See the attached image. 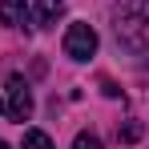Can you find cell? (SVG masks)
<instances>
[{
  "label": "cell",
  "mask_w": 149,
  "mask_h": 149,
  "mask_svg": "<svg viewBox=\"0 0 149 149\" xmlns=\"http://www.w3.org/2000/svg\"><path fill=\"white\" fill-rule=\"evenodd\" d=\"M113 16H117V28H145L149 24V0H121Z\"/></svg>",
  "instance_id": "cell-3"
},
{
  "label": "cell",
  "mask_w": 149,
  "mask_h": 149,
  "mask_svg": "<svg viewBox=\"0 0 149 149\" xmlns=\"http://www.w3.org/2000/svg\"><path fill=\"white\" fill-rule=\"evenodd\" d=\"M0 149H8V145H4V141H0Z\"/></svg>",
  "instance_id": "cell-9"
},
{
  "label": "cell",
  "mask_w": 149,
  "mask_h": 149,
  "mask_svg": "<svg viewBox=\"0 0 149 149\" xmlns=\"http://www.w3.org/2000/svg\"><path fill=\"white\" fill-rule=\"evenodd\" d=\"M0 109H4V105H0Z\"/></svg>",
  "instance_id": "cell-10"
},
{
  "label": "cell",
  "mask_w": 149,
  "mask_h": 149,
  "mask_svg": "<svg viewBox=\"0 0 149 149\" xmlns=\"http://www.w3.org/2000/svg\"><path fill=\"white\" fill-rule=\"evenodd\" d=\"M8 117L12 121H28L32 117V89L24 77H8Z\"/></svg>",
  "instance_id": "cell-2"
},
{
  "label": "cell",
  "mask_w": 149,
  "mask_h": 149,
  "mask_svg": "<svg viewBox=\"0 0 149 149\" xmlns=\"http://www.w3.org/2000/svg\"><path fill=\"white\" fill-rule=\"evenodd\" d=\"M141 133H145V129H141V121H125V125H121V141H125V145L141 141Z\"/></svg>",
  "instance_id": "cell-7"
},
{
  "label": "cell",
  "mask_w": 149,
  "mask_h": 149,
  "mask_svg": "<svg viewBox=\"0 0 149 149\" xmlns=\"http://www.w3.org/2000/svg\"><path fill=\"white\" fill-rule=\"evenodd\" d=\"M73 149H101V137H97V133H77Z\"/></svg>",
  "instance_id": "cell-8"
},
{
  "label": "cell",
  "mask_w": 149,
  "mask_h": 149,
  "mask_svg": "<svg viewBox=\"0 0 149 149\" xmlns=\"http://www.w3.org/2000/svg\"><path fill=\"white\" fill-rule=\"evenodd\" d=\"M20 149H52V137H49V133H40V129H28Z\"/></svg>",
  "instance_id": "cell-6"
},
{
  "label": "cell",
  "mask_w": 149,
  "mask_h": 149,
  "mask_svg": "<svg viewBox=\"0 0 149 149\" xmlns=\"http://www.w3.org/2000/svg\"><path fill=\"white\" fill-rule=\"evenodd\" d=\"M0 24L28 28V4H24V0H0Z\"/></svg>",
  "instance_id": "cell-4"
},
{
  "label": "cell",
  "mask_w": 149,
  "mask_h": 149,
  "mask_svg": "<svg viewBox=\"0 0 149 149\" xmlns=\"http://www.w3.org/2000/svg\"><path fill=\"white\" fill-rule=\"evenodd\" d=\"M65 52H69L73 61H89V56L97 52V32L89 24H69V32H65Z\"/></svg>",
  "instance_id": "cell-1"
},
{
  "label": "cell",
  "mask_w": 149,
  "mask_h": 149,
  "mask_svg": "<svg viewBox=\"0 0 149 149\" xmlns=\"http://www.w3.org/2000/svg\"><path fill=\"white\" fill-rule=\"evenodd\" d=\"M61 12H65V0H36V20L40 24H56Z\"/></svg>",
  "instance_id": "cell-5"
}]
</instances>
